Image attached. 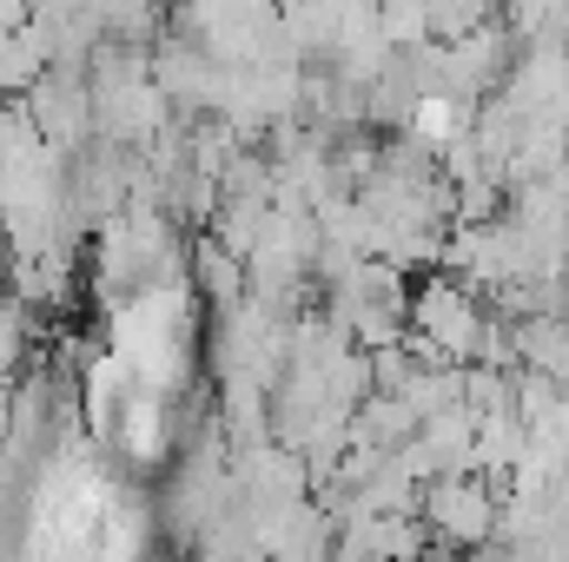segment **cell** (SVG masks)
<instances>
[{
    "label": "cell",
    "mask_w": 569,
    "mask_h": 562,
    "mask_svg": "<svg viewBox=\"0 0 569 562\" xmlns=\"http://www.w3.org/2000/svg\"><path fill=\"white\" fill-rule=\"evenodd\" d=\"M497 503H503V483L483 470H437L418 490L430 543H457V550H477L497 536Z\"/></svg>",
    "instance_id": "obj_1"
}]
</instances>
